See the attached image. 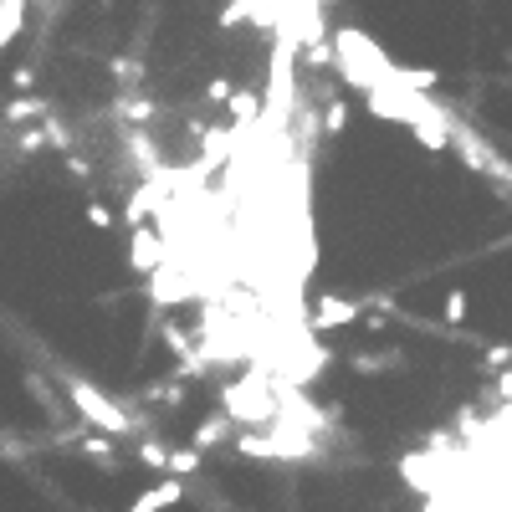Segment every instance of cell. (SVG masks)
I'll return each mask as SVG.
<instances>
[{"mask_svg":"<svg viewBox=\"0 0 512 512\" xmlns=\"http://www.w3.org/2000/svg\"><path fill=\"white\" fill-rule=\"evenodd\" d=\"M221 405H226V415H231L236 425H267V420L282 410V400L272 395V379H267V374L241 379V384H226Z\"/></svg>","mask_w":512,"mask_h":512,"instance_id":"7a4b0ae2","label":"cell"},{"mask_svg":"<svg viewBox=\"0 0 512 512\" xmlns=\"http://www.w3.org/2000/svg\"><path fill=\"white\" fill-rule=\"evenodd\" d=\"M26 6H31V0H0V52H6L11 41L21 36V26H26Z\"/></svg>","mask_w":512,"mask_h":512,"instance_id":"52a82bcc","label":"cell"},{"mask_svg":"<svg viewBox=\"0 0 512 512\" xmlns=\"http://www.w3.org/2000/svg\"><path fill=\"white\" fill-rule=\"evenodd\" d=\"M231 436H236V420H231V415H210V420L195 425V436H190V441H195V451L205 456L210 446H221V441H231Z\"/></svg>","mask_w":512,"mask_h":512,"instance_id":"8992f818","label":"cell"},{"mask_svg":"<svg viewBox=\"0 0 512 512\" xmlns=\"http://www.w3.org/2000/svg\"><path fill=\"white\" fill-rule=\"evenodd\" d=\"M349 323H359L354 297H318L313 303V333H333V328H349Z\"/></svg>","mask_w":512,"mask_h":512,"instance_id":"277c9868","label":"cell"},{"mask_svg":"<svg viewBox=\"0 0 512 512\" xmlns=\"http://www.w3.org/2000/svg\"><path fill=\"white\" fill-rule=\"evenodd\" d=\"M88 226H93V231H113V226H118V216H113V210H108L103 200H88Z\"/></svg>","mask_w":512,"mask_h":512,"instance_id":"4fadbf2b","label":"cell"},{"mask_svg":"<svg viewBox=\"0 0 512 512\" xmlns=\"http://www.w3.org/2000/svg\"><path fill=\"white\" fill-rule=\"evenodd\" d=\"M62 390H67V400L77 405L82 425H93V431H103V436H139L134 415H128L118 400H108V395L98 390V384L77 379V374H62Z\"/></svg>","mask_w":512,"mask_h":512,"instance_id":"6da1fadb","label":"cell"},{"mask_svg":"<svg viewBox=\"0 0 512 512\" xmlns=\"http://www.w3.org/2000/svg\"><path fill=\"white\" fill-rule=\"evenodd\" d=\"M128 262H134V272H144V277H154L164 267V246H159V236L149 226L128 231Z\"/></svg>","mask_w":512,"mask_h":512,"instance_id":"3957f363","label":"cell"},{"mask_svg":"<svg viewBox=\"0 0 512 512\" xmlns=\"http://www.w3.org/2000/svg\"><path fill=\"white\" fill-rule=\"evenodd\" d=\"M200 466H205V456L190 446V451H169V477H175V482H185V477H195L200 472Z\"/></svg>","mask_w":512,"mask_h":512,"instance_id":"30bf717a","label":"cell"},{"mask_svg":"<svg viewBox=\"0 0 512 512\" xmlns=\"http://www.w3.org/2000/svg\"><path fill=\"white\" fill-rule=\"evenodd\" d=\"M139 461L154 466V472H169V446L164 441H139Z\"/></svg>","mask_w":512,"mask_h":512,"instance_id":"8fae6325","label":"cell"},{"mask_svg":"<svg viewBox=\"0 0 512 512\" xmlns=\"http://www.w3.org/2000/svg\"><path fill=\"white\" fill-rule=\"evenodd\" d=\"M77 451L88 461H103V466H118V451H113V436H82Z\"/></svg>","mask_w":512,"mask_h":512,"instance_id":"9c48e42d","label":"cell"},{"mask_svg":"<svg viewBox=\"0 0 512 512\" xmlns=\"http://www.w3.org/2000/svg\"><path fill=\"white\" fill-rule=\"evenodd\" d=\"M405 364V354H395V349H379V354H354L349 359V369L354 374H379V369H400Z\"/></svg>","mask_w":512,"mask_h":512,"instance_id":"ba28073f","label":"cell"},{"mask_svg":"<svg viewBox=\"0 0 512 512\" xmlns=\"http://www.w3.org/2000/svg\"><path fill=\"white\" fill-rule=\"evenodd\" d=\"M185 497V482H159V487H149V492H139L134 502H128V512H164V507H175Z\"/></svg>","mask_w":512,"mask_h":512,"instance_id":"5b68a950","label":"cell"},{"mask_svg":"<svg viewBox=\"0 0 512 512\" xmlns=\"http://www.w3.org/2000/svg\"><path fill=\"white\" fill-rule=\"evenodd\" d=\"M441 313H446V323H466V292H451Z\"/></svg>","mask_w":512,"mask_h":512,"instance_id":"9a60e30c","label":"cell"},{"mask_svg":"<svg viewBox=\"0 0 512 512\" xmlns=\"http://www.w3.org/2000/svg\"><path fill=\"white\" fill-rule=\"evenodd\" d=\"M487 369H512V344H487Z\"/></svg>","mask_w":512,"mask_h":512,"instance_id":"5bb4252c","label":"cell"},{"mask_svg":"<svg viewBox=\"0 0 512 512\" xmlns=\"http://www.w3.org/2000/svg\"><path fill=\"white\" fill-rule=\"evenodd\" d=\"M497 395H502V400H512V369H502V374H497Z\"/></svg>","mask_w":512,"mask_h":512,"instance_id":"2e32d148","label":"cell"},{"mask_svg":"<svg viewBox=\"0 0 512 512\" xmlns=\"http://www.w3.org/2000/svg\"><path fill=\"white\" fill-rule=\"evenodd\" d=\"M349 128V108L344 103H328V113H323V134L333 139V134H344Z\"/></svg>","mask_w":512,"mask_h":512,"instance_id":"7c38bea8","label":"cell"}]
</instances>
